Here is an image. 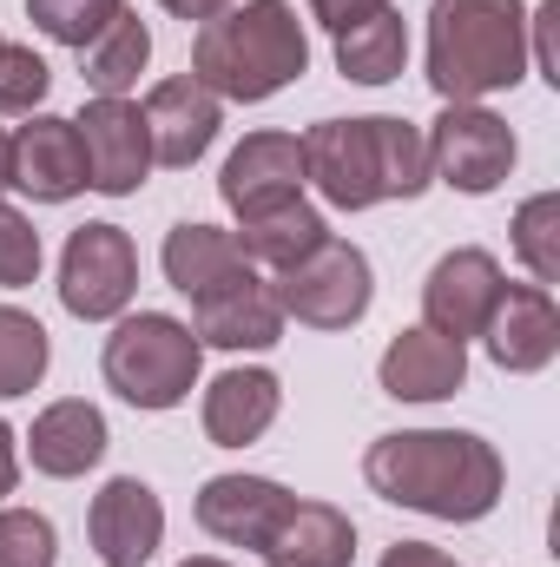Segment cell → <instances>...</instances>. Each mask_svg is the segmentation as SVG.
<instances>
[{"label": "cell", "instance_id": "cell-1", "mask_svg": "<svg viewBox=\"0 0 560 567\" xmlns=\"http://www.w3.org/2000/svg\"><path fill=\"white\" fill-rule=\"evenodd\" d=\"M363 482L383 502L435 515V522H481L501 502L508 475H501L495 442H481L468 429H396V435L370 442Z\"/></svg>", "mask_w": 560, "mask_h": 567}, {"label": "cell", "instance_id": "cell-2", "mask_svg": "<svg viewBox=\"0 0 560 567\" xmlns=\"http://www.w3.org/2000/svg\"><path fill=\"white\" fill-rule=\"evenodd\" d=\"M297 145H303V178L343 212L428 192V140L409 120H323Z\"/></svg>", "mask_w": 560, "mask_h": 567}, {"label": "cell", "instance_id": "cell-3", "mask_svg": "<svg viewBox=\"0 0 560 567\" xmlns=\"http://www.w3.org/2000/svg\"><path fill=\"white\" fill-rule=\"evenodd\" d=\"M303 66H310V40H303V20L290 0L225 7L191 40V80L211 86L218 100H238V106L283 93L290 80H303Z\"/></svg>", "mask_w": 560, "mask_h": 567}, {"label": "cell", "instance_id": "cell-4", "mask_svg": "<svg viewBox=\"0 0 560 567\" xmlns=\"http://www.w3.org/2000/svg\"><path fill=\"white\" fill-rule=\"evenodd\" d=\"M528 73L521 0H435L428 7V86L448 106H475Z\"/></svg>", "mask_w": 560, "mask_h": 567}, {"label": "cell", "instance_id": "cell-5", "mask_svg": "<svg viewBox=\"0 0 560 567\" xmlns=\"http://www.w3.org/2000/svg\"><path fill=\"white\" fill-rule=\"evenodd\" d=\"M198 363H205V343L191 337V323L165 317V310H139L126 317L113 337H106V383L133 403V410H178L198 383Z\"/></svg>", "mask_w": 560, "mask_h": 567}, {"label": "cell", "instance_id": "cell-6", "mask_svg": "<svg viewBox=\"0 0 560 567\" xmlns=\"http://www.w3.org/2000/svg\"><path fill=\"white\" fill-rule=\"evenodd\" d=\"M271 290H278L283 317H297L310 330H350L370 310V297H376L370 258L356 245H336V238H323L310 258H297L290 271H278Z\"/></svg>", "mask_w": 560, "mask_h": 567}, {"label": "cell", "instance_id": "cell-7", "mask_svg": "<svg viewBox=\"0 0 560 567\" xmlns=\"http://www.w3.org/2000/svg\"><path fill=\"white\" fill-rule=\"evenodd\" d=\"M133 284H139V251L120 225H80L66 238V258H60V303L86 323L100 317H120L133 303Z\"/></svg>", "mask_w": 560, "mask_h": 567}, {"label": "cell", "instance_id": "cell-8", "mask_svg": "<svg viewBox=\"0 0 560 567\" xmlns=\"http://www.w3.org/2000/svg\"><path fill=\"white\" fill-rule=\"evenodd\" d=\"M515 172V133L508 120H495L488 106H448L428 133V178L468 192V198H488L501 178Z\"/></svg>", "mask_w": 560, "mask_h": 567}, {"label": "cell", "instance_id": "cell-9", "mask_svg": "<svg viewBox=\"0 0 560 567\" xmlns=\"http://www.w3.org/2000/svg\"><path fill=\"white\" fill-rule=\"evenodd\" d=\"M80 152H86V185L106 198H133L152 172V140H145V113L133 100H93L80 120Z\"/></svg>", "mask_w": 560, "mask_h": 567}, {"label": "cell", "instance_id": "cell-10", "mask_svg": "<svg viewBox=\"0 0 560 567\" xmlns=\"http://www.w3.org/2000/svg\"><path fill=\"white\" fill-rule=\"evenodd\" d=\"M481 337H488L495 370H508V377H535V370H548L554 350H560L554 297H548L541 284H501V297H495Z\"/></svg>", "mask_w": 560, "mask_h": 567}, {"label": "cell", "instance_id": "cell-11", "mask_svg": "<svg viewBox=\"0 0 560 567\" xmlns=\"http://www.w3.org/2000/svg\"><path fill=\"white\" fill-rule=\"evenodd\" d=\"M86 535H93V555L106 567H145L158 555V542H165V502L145 488L139 475H113L93 495Z\"/></svg>", "mask_w": 560, "mask_h": 567}, {"label": "cell", "instance_id": "cell-12", "mask_svg": "<svg viewBox=\"0 0 560 567\" xmlns=\"http://www.w3.org/2000/svg\"><path fill=\"white\" fill-rule=\"evenodd\" d=\"M495 297H501V265L488 251L462 245V251H448L428 271V284H422V317H428L435 337H455L462 343V337H481Z\"/></svg>", "mask_w": 560, "mask_h": 567}, {"label": "cell", "instance_id": "cell-13", "mask_svg": "<svg viewBox=\"0 0 560 567\" xmlns=\"http://www.w3.org/2000/svg\"><path fill=\"white\" fill-rule=\"evenodd\" d=\"M290 502L297 495L283 482H271V475H211L198 488V528L211 542H231V548H258L265 555V542L278 535Z\"/></svg>", "mask_w": 560, "mask_h": 567}, {"label": "cell", "instance_id": "cell-14", "mask_svg": "<svg viewBox=\"0 0 560 567\" xmlns=\"http://www.w3.org/2000/svg\"><path fill=\"white\" fill-rule=\"evenodd\" d=\"M139 113H145V140H152L158 165H191V158H205V145L218 140V93L198 86L191 73L158 80Z\"/></svg>", "mask_w": 560, "mask_h": 567}, {"label": "cell", "instance_id": "cell-15", "mask_svg": "<svg viewBox=\"0 0 560 567\" xmlns=\"http://www.w3.org/2000/svg\"><path fill=\"white\" fill-rule=\"evenodd\" d=\"M13 185L40 205H66L86 192V152L73 120H53V113H33L20 133H13Z\"/></svg>", "mask_w": 560, "mask_h": 567}, {"label": "cell", "instance_id": "cell-16", "mask_svg": "<svg viewBox=\"0 0 560 567\" xmlns=\"http://www.w3.org/2000/svg\"><path fill=\"white\" fill-rule=\"evenodd\" d=\"M297 185H303V145L290 140V133H251L225 158V178H218V192H225V205L238 218H258L271 205H290Z\"/></svg>", "mask_w": 560, "mask_h": 567}, {"label": "cell", "instance_id": "cell-17", "mask_svg": "<svg viewBox=\"0 0 560 567\" xmlns=\"http://www.w3.org/2000/svg\"><path fill=\"white\" fill-rule=\"evenodd\" d=\"M198 343H218V350H271L283 337V303L278 290L265 278H231L218 284V290H205L198 297V330H191Z\"/></svg>", "mask_w": 560, "mask_h": 567}, {"label": "cell", "instance_id": "cell-18", "mask_svg": "<svg viewBox=\"0 0 560 567\" xmlns=\"http://www.w3.org/2000/svg\"><path fill=\"white\" fill-rule=\"evenodd\" d=\"M383 390L396 403H442L468 383V350L455 337H435L428 323L422 330H396V343L383 350Z\"/></svg>", "mask_w": 560, "mask_h": 567}, {"label": "cell", "instance_id": "cell-19", "mask_svg": "<svg viewBox=\"0 0 560 567\" xmlns=\"http://www.w3.org/2000/svg\"><path fill=\"white\" fill-rule=\"evenodd\" d=\"M27 449H33V468H40V475H53V482H73V475H86V468L106 455V416H100L86 396L46 403V410L33 416Z\"/></svg>", "mask_w": 560, "mask_h": 567}, {"label": "cell", "instance_id": "cell-20", "mask_svg": "<svg viewBox=\"0 0 560 567\" xmlns=\"http://www.w3.org/2000/svg\"><path fill=\"white\" fill-rule=\"evenodd\" d=\"M271 567H350L356 561V528L330 502H290L278 535L265 542Z\"/></svg>", "mask_w": 560, "mask_h": 567}, {"label": "cell", "instance_id": "cell-21", "mask_svg": "<svg viewBox=\"0 0 560 567\" xmlns=\"http://www.w3.org/2000/svg\"><path fill=\"white\" fill-rule=\"evenodd\" d=\"M278 410H283V390L271 370H225L205 390V435L218 449H245V442H258L278 423Z\"/></svg>", "mask_w": 560, "mask_h": 567}, {"label": "cell", "instance_id": "cell-22", "mask_svg": "<svg viewBox=\"0 0 560 567\" xmlns=\"http://www.w3.org/2000/svg\"><path fill=\"white\" fill-rule=\"evenodd\" d=\"M158 258H165V284L185 290L191 303H198L205 290H218V284H231V278L251 271L245 251H238V238L218 231V225H172V238H165Z\"/></svg>", "mask_w": 560, "mask_h": 567}, {"label": "cell", "instance_id": "cell-23", "mask_svg": "<svg viewBox=\"0 0 560 567\" xmlns=\"http://www.w3.org/2000/svg\"><path fill=\"white\" fill-rule=\"evenodd\" d=\"M403 60H409V33H403V13L390 0L370 20H356V27L336 33V73L356 80V86H390L403 73Z\"/></svg>", "mask_w": 560, "mask_h": 567}, {"label": "cell", "instance_id": "cell-24", "mask_svg": "<svg viewBox=\"0 0 560 567\" xmlns=\"http://www.w3.org/2000/svg\"><path fill=\"white\" fill-rule=\"evenodd\" d=\"M80 60H86V86H93L100 100H126V93L139 86L145 60H152V33H145L139 13L120 7V13L100 27V40L80 47Z\"/></svg>", "mask_w": 560, "mask_h": 567}, {"label": "cell", "instance_id": "cell-25", "mask_svg": "<svg viewBox=\"0 0 560 567\" xmlns=\"http://www.w3.org/2000/svg\"><path fill=\"white\" fill-rule=\"evenodd\" d=\"M323 238H330V231H323V218H317L303 198L271 205V212H258V218L238 225V251H245V265H271V271H290V265L310 258Z\"/></svg>", "mask_w": 560, "mask_h": 567}, {"label": "cell", "instance_id": "cell-26", "mask_svg": "<svg viewBox=\"0 0 560 567\" xmlns=\"http://www.w3.org/2000/svg\"><path fill=\"white\" fill-rule=\"evenodd\" d=\"M46 357H53V343H46L40 317L0 303V396H27V390H40Z\"/></svg>", "mask_w": 560, "mask_h": 567}, {"label": "cell", "instance_id": "cell-27", "mask_svg": "<svg viewBox=\"0 0 560 567\" xmlns=\"http://www.w3.org/2000/svg\"><path fill=\"white\" fill-rule=\"evenodd\" d=\"M515 258L535 271L541 290L560 284V198L554 192H535V198L515 212Z\"/></svg>", "mask_w": 560, "mask_h": 567}, {"label": "cell", "instance_id": "cell-28", "mask_svg": "<svg viewBox=\"0 0 560 567\" xmlns=\"http://www.w3.org/2000/svg\"><path fill=\"white\" fill-rule=\"evenodd\" d=\"M120 13V0H27V20L46 33V40H60V47H86V40H100V27Z\"/></svg>", "mask_w": 560, "mask_h": 567}, {"label": "cell", "instance_id": "cell-29", "mask_svg": "<svg viewBox=\"0 0 560 567\" xmlns=\"http://www.w3.org/2000/svg\"><path fill=\"white\" fill-rule=\"evenodd\" d=\"M53 561H60L53 522L33 515V508H0V567H53Z\"/></svg>", "mask_w": 560, "mask_h": 567}, {"label": "cell", "instance_id": "cell-30", "mask_svg": "<svg viewBox=\"0 0 560 567\" xmlns=\"http://www.w3.org/2000/svg\"><path fill=\"white\" fill-rule=\"evenodd\" d=\"M53 73L33 47H0V113H40Z\"/></svg>", "mask_w": 560, "mask_h": 567}, {"label": "cell", "instance_id": "cell-31", "mask_svg": "<svg viewBox=\"0 0 560 567\" xmlns=\"http://www.w3.org/2000/svg\"><path fill=\"white\" fill-rule=\"evenodd\" d=\"M33 278H40V231L0 198V290H20Z\"/></svg>", "mask_w": 560, "mask_h": 567}, {"label": "cell", "instance_id": "cell-32", "mask_svg": "<svg viewBox=\"0 0 560 567\" xmlns=\"http://www.w3.org/2000/svg\"><path fill=\"white\" fill-rule=\"evenodd\" d=\"M383 0H310V13L330 27V33H343V27H356V20H370Z\"/></svg>", "mask_w": 560, "mask_h": 567}, {"label": "cell", "instance_id": "cell-33", "mask_svg": "<svg viewBox=\"0 0 560 567\" xmlns=\"http://www.w3.org/2000/svg\"><path fill=\"white\" fill-rule=\"evenodd\" d=\"M554 20H560V0H541L535 20H528V27H535V60H541L548 80H554Z\"/></svg>", "mask_w": 560, "mask_h": 567}, {"label": "cell", "instance_id": "cell-34", "mask_svg": "<svg viewBox=\"0 0 560 567\" xmlns=\"http://www.w3.org/2000/svg\"><path fill=\"white\" fill-rule=\"evenodd\" d=\"M383 567H455L442 548H428V542H396L390 555H383Z\"/></svg>", "mask_w": 560, "mask_h": 567}, {"label": "cell", "instance_id": "cell-35", "mask_svg": "<svg viewBox=\"0 0 560 567\" xmlns=\"http://www.w3.org/2000/svg\"><path fill=\"white\" fill-rule=\"evenodd\" d=\"M158 7H165V13H178V20H198V27H205V20H211V13H225L231 0H158Z\"/></svg>", "mask_w": 560, "mask_h": 567}, {"label": "cell", "instance_id": "cell-36", "mask_svg": "<svg viewBox=\"0 0 560 567\" xmlns=\"http://www.w3.org/2000/svg\"><path fill=\"white\" fill-rule=\"evenodd\" d=\"M13 475H20V455H13V429L0 423V495L13 488Z\"/></svg>", "mask_w": 560, "mask_h": 567}, {"label": "cell", "instance_id": "cell-37", "mask_svg": "<svg viewBox=\"0 0 560 567\" xmlns=\"http://www.w3.org/2000/svg\"><path fill=\"white\" fill-rule=\"evenodd\" d=\"M0 185H13V140L0 133Z\"/></svg>", "mask_w": 560, "mask_h": 567}, {"label": "cell", "instance_id": "cell-38", "mask_svg": "<svg viewBox=\"0 0 560 567\" xmlns=\"http://www.w3.org/2000/svg\"><path fill=\"white\" fill-rule=\"evenodd\" d=\"M178 567H225V561H211V555H198V561H178Z\"/></svg>", "mask_w": 560, "mask_h": 567}, {"label": "cell", "instance_id": "cell-39", "mask_svg": "<svg viewBox=\"0 0 560 567\" xmlns=\"http://www.w3.org/2000/svg\"><path fill=\"white\" fill-rule=\"evenodd\" d=\"M0 47H7V40H0Z\"/></svg>", "mask_w": 560, "mask_h": 567}]
</instances>
